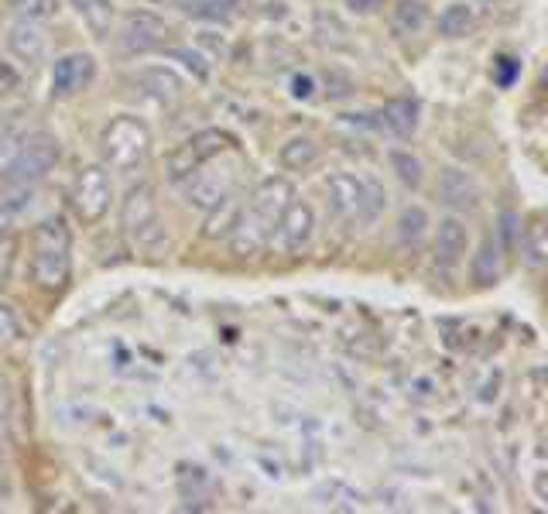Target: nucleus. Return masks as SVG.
I'll return each instance as SVG.
<instances>
[{
    "label": "nucleus",
    "instance_id": "nucleus-1",
    "mask_svg": "<svg viewBox=\"0 0 548 514\" xmlns=\"http://www.w3.org/2000/svg\"><path fill=\"white\" fill-rule=\"evenodd\" d=\"M31 278L45 292H59L72 278V237L62 220H45L35 230L31 247Z\"/></svg>",
    "mask_w": 548,
    "mask_h": 514
},
{
    "label": "nucleus",
    "instance_id": "nucleus-2",
    "mask_svg": "<svg viewBox=\"0 0 548 514\" xmlns=\"http://www.w3.org/2000/svg\"><path fill=\"white\" fill-rule=\"evenodd\" d=\"M100 155L107 172H137L151 155V131L141 117H114L100 134Z\"/></svg>",
    "mask_w": 548,
    "mask_h": 514
},
{
    "label": "nucleus",
    "instance_id": "nucleus-3",
    "mask_svg": "<svg viewBox=\"0 0 548 514\" xmlns=\"http://www.w3.org/2000/svg\"><path fill=\"white\" fill-rule=\"evenodd\" d=\"M120 234H124V240L134 251L144 254L158 251L165 244V220H161L158 196L148 182L134 186L124 196V203H120Z\"/></svg>",
    "mask_w": 548,
    "mask_h": 514
},
{
    "label": "nucleus",
    "instance_id": "nucleus-4",
    "mask_svg": "<svg viewBox=\"0 0 548 514\" xmlns=\"http://www.w3.org/2000/svg\"><path fill=\"white\" fill-rule=\"evenodd\" d=\"M59 138L48 131H31L18 141V151L11 155V162L4 165V179L11 186L31 189L35 182H42L55 165H59Z\"/></svg>",
    "mask_w": 548,
    "mask_h": 514
},
{
    "label": "nucleus",
    "instance_id": "nucleus-5",
    "mask_svg": "<svg viewBox=\"0 0 548 514\" xmlns=\"http://www.w3.org/2000/svg\"><path fill=\"white\" fill-rule=\"evenodd\" d=\"M223 155H227V151H223ZM223 155H213L209 162L199 165L189 179L179 182V186H185V199H189L196 210L209 213L216 203H223L230 192H237V162H227Z\"/></svg>",
    "mask_w": 548,
    "mask_h": 514
},
{
    "label": "nucleus",
    "instance_id": "nucleus-6",
    "mask_svg": "<svg viewBox=\"0 0 548 514\" xmlns=\"http://www.w3.org/2000/svg\"><path fill=\"white\" fill-rule=\"evenodd\" d=\"M110 199H114V182L103 165H86L79 168V175L72 179L69 189V206L72 213L83 223H100L110 210Z\"/></svg>",
    "mask_w": 548,
    "mask_h": 514
},
{
    "label": "nucleus",
    "instance_id": "nucleus-7",
    "mask_svg": "<svg viewBox=\"0 0 548 514\" xmlns=\"http://www.w3.org/2000/svg\"><path fill=\"white\" fill-rule=\"evenodd\" d=\"M120 48L124 55H151V52H165L172 45L175 31L172 24H165V18L151 11H127L124 21H120Z\"/></svg>",
    "mask_w": 548,
    "mask_h": 514
},
{
    "label": "nucleus",
    "instance_id": "nucleus-8",
    "mask_svg": "<svg viewBox=\"0 0 548 514\" xmlns=\"http://www.w3.org/2000/svg\"><path fill=\"white\" fill-rule=\"evenodd\" d=\"M230 144L233 141L223 131H199L196 138L185 141L179 151H172V158H168V179L185 182L199 165L209 162L213 155H223V151H230Z\"/></svg>",
    "mask_w": 548,
    "mask_h": 514
},
{
    "label": "nucleus",
    "instance_id": "nucleus-9",
    "mask_svg": "<svg viewBox=\"0 0 548 514\" xmlns=\"http://www.w3.org/2000/svg\"><path fill=\"white\" fill-rule=\"evenodd\" d=\"M96 83V59L90 52H69L55 59L52 66V96L55 100H72L86 93Z\"/></svg>",
    "mask_w": 548,
    "mask_h": 514
},
{
    "label": "nucleus",
    "instance_id": "nucleus-10",
    "mask_svg": "<svg viewBox=\"0 0 548 514\" xmlns=\"http://www.w3.org/2000/svg\"><path fill=\"white\" fill-rule=\"evenodd\" d=\"M435 196L446 210L453 213H473L480 210V182L473 179L466 168H442L439 172V182H435Z\"/></svg>",
    "mask_w": 548,
    "mask_h": 514
},
{
    "label": "nucleus",
    "instance_id": "nucleus-11",
    "mask_svg": "<svg viewBox=\"0 0 548 514\" xmlns=\"http://www.w3.org/2000/svg\"><path fill=\"white\" fill-rule=\"evenodd\" d=\"M274 237H278L285 254H302L312 244V237H316V213H312V206L302 203V199H292V206L281 213L278 227H274Z\"/></svg>",
    "mask_w": 548,
    "mask_h": 514
},
{
    "label": "nucleus",
    "instance_id": "nucleus-12",
    "mask_svg": "<svg viewBox=\"0 0 548 514\" xmlns=\"http://www.w3.org/2000/svg\"><path fill=\"white\" fill-rule=\"evenodd\" d=\"M292 199H295V189H292V182H288V179H264L261 186L254 189L247 210L261 216L268 227H278L281 213L292 206Z\"/></svg>",
    "mask_w": 548,
    "mask_h": 514
},
{
    "label": "nucleus",
    "instance_id": "nucleus-13",
    "mask_svg": "<svg viewBox=\"0 0 548 514\" xmlns=\"http://www.w3.org/2000/svg\"><path fill=\"white\" fill-rule=\"evenodd\" d=\"M7 48L24 66H42L48 55V35L35 21H14L11 31H7Z\"/></svg>",
    "mask_w": 548,
    "mask_h": 514
},
{
    "label": "nucleus",
    "instance_id": "nucleus-14",
    "mask_svg": "<svg viewBox=\"0 0 548 514\" xmlns=\"http://www.w3.org/2000/svg\"><path fill=\"white\" fill-rule=\"evenodd\" d=\"M470 251V230L459 216H442L435 227V261L442 268H456L459 261Z\"/></svg>",
    "mask_w": 548,
    "mask_h": 514
},
{
    "label": "nucleus",
    "instance_id": "nucleus-15",
    "mask_svg": "<svg viewBox=\"0 0 548 514\" xmlns=\"http://www.w3.org/2000/svg\"><path fill=\"white\" fill-rule=\"evenodd\" d=\"M326 192H329V206L336 210V216L350 223H360V206H364V179L350 172H336L329 175L326 182Z\"/></svg>",
    "mask_w": 548,
    "mask_h": 514
},
{
    "label": "nucleus",
    "instance_id": "nucleus-16",
    "mask_svg": "<svg viewBox=\"0 0 548 514\" xmlns=\"http://www.w3.org/2000/svg\"><path fill=\"white\" fill-rule=\"evenodd\" d=\"M131 83L141 90L144 96H151L155 103H165V107H172V103H179L182 100V93H185V86H182V79L175 76L172 69H158V66H151V69H137L134 76H131Z\"/></svg>",
    "mask_w": 548,
    "mask_h": 514
},
{
    "label": "nucleus",
    "instance_id": "nucleus-17",
    "mask_svg": "<svg viewBox=\"0 0 548 514\" xmlns=\"http://www.w3.org/2000/svg\"><path fill=\"white\" fill-rule=\"evenodd\" d=\"M69 7L79 14V21L86 24V31L96 42H107L114 35V21H117V7L114 0H69Z\"/></svg>",
    "mask_w": 548,
    "mask_h": 514
},
{
    "label": "nucleus",
    "instance_id": "nucleus-18",
    "mask_svg": "<svg viewBox=\"0 0 548 514\" xmlns=\"http://www.w3.org/2000/svg\"><path fill=\"white\" fill-rule=\"evenodd\" d=\"M168 7H175L179 14L192 21H206V24H223L237 14L240 0H168Z\"/></svg>",
    "mask_w": 548,
    "mask_h": 514
},
{
    "label": "nucleus",
    "instance_id": "nucleus-19",
    "mask_svg": "<svg viewBox=\"0 0 548 514\" xmlns=\"http://www.w3.org/2000/svg\"><path fill=\"white\" fill-rule=\"evenodd\" d=\"M319 162V144L309 134H295L278 148V165L285 172H309L312 165Z\"/></svg>",
    "mask_w": 548,
    "mask_h": 514
},
{
    "label": "nucleus",
    "instance_id": "nucleus-20",
    "mask_svg": "<svg viewBox=\"0 0 548 514\" xmlns=\"http://www.w3.org/2000/svg\"><path fill=\"white\" fill-rule=\"evenodd\" d=\"M381 124L388 127L394 138H411L418 131V103L411 96H398L381 110Z\"/></svg>",
    "mask_w": 548,
    "mask_h": 514
},
{
    "label": "nucleus",
    "instance_id": "nucleus-21",
    "mask_svg": "<svg viewBox=\"0 0 548 514\" xmlns=\"http://www.w3.org/2000/svg\"><path fill=\"white\" fill-rule=\"evenodd\" d=\"M429 24V4L425 0H398L391 11V31L394 38H411Z\"/></svg>",
    "mask_w": 548,
    "mask_h": 514
},
{
    "label": "nucleus",
    "instance_id": "nucleus-22",
    "mask_svg": "<svg viewBox=\"0 0 548 514\" xmlns=\"http://www.w3.org/2000/svg\"><path fill=\"white\" fill-rule=\"evenodd\" d=\"M240 213H244V206L237 203V192H230V196L223 199V203H216L213 210H209V220H206V230H203V234H206L209 240L230 237V230L237 227Z\"/></svg>",
    "mask_w": 548,
    "mask_h": 514
},
{
    "label": "nucleus",
    "instance_id": "nucleus-23",
    "mask_svg": "<svg viewBox=\"0 0 548 514\" xmlns=\"http://www.w3.org/2000/svg\"><path fill=\"white\" fill-rule=\"evenodd\" d=\"M497 278H501V244L494 237H487L480 244L477 257H473V281L480 288H490Z\"/></svg>",
    "mask_w": 548,
    "mask_h": 514
},
{
    "label": "nucleus",
    "instance_id": "nucleus-24",
    "mask_svg": "<svg viewBox=\"0 0 548 514\" xmlns=\"http://www.w3.org/2000/svg\"><path fill=\"white\" fill-rule=\"evenodd\" d=\"M425 234H429V213H425L422 206H405L398 216V244L415 251L425 240Z\"/></svg>",
    "mask_w": 548,
    "mask_h": 514
},
{
    "label": "nucleus",
    "instance_id": "nucleus-25",
    "mask_svg": "<svg viewBox=\"0 0 548 514\" xmlns=\"http://www.w3.org/2000/svg\"><path fill=\"white\" fill-rule=\"evenodd\" d=\"M477 24V14H473L470 4H449L446 11L439 14V35L442 38H466Z\"/></svg>",
    "mask_w": 548,
    "mask_h": 514
},
{
    "label": "nucleus",
    "instance_id": "nucleus-26",
    "mask_svg": "<svg viewBox=\"0 0 548 514\" xmlns=\"http://www.w3.org/2000/svg\"><path fill=\"white\" fill-rule=\"evenodd\" d=\"M388 210V189L377 179H364V206H360V223H374Z\"/></svg>",
    "mask_w": 548,
    "mask_h": 514
},
{
    "label": "nucleus",
    "instance_id": "nucleus-27",
    "mask_svg": "<svg viewBox=\"0 0 548 514\" xmlns=\"http://www.w3.org/2000/svg\"><path fill=\"white\" fill-rule=\"evenodd\" d=\"M391 168L398 172L401 186H408V189L422 186V179H425L422 162H418V158L411 155V151H391Z\"/></svg>",
    "mask_w": 548,
    "mask_h": 514
},
{
    "label": "nucleus",
    "instance_id": "nucleus-28",
    "mask_svg": "<svg viewBox=\"0 0 548 514\" xmlns=\"http://www.w3.org/2000/svg\"><path fill=\"white\" fill-rule=\"evenodd\" d=\"M14 14H18V21L45 24L59 14V0H14Z\"/></svg>",
    "mask_w": 548,
    "mask_h": 514
},
{
    "label": "nucleus",
    "instance_id": "nucleus-29",
    "mask_svg": "<svg viewBox=\"0 0 548 514\" xmlns=\"http://www.w3.org/2000/svg\"><path fill=\"white\" fill-rule=\"evenodd\" d=\"M521 257H525L528 268H542V261H545V230H542V223H531L525 234H521Z\"/></svg>",
    "mask_w": 548,
    "mask_h": 514
},
{
    "label": "nucleus",
    "instance_id": "nucleus-30",
    "mask_svg": "<svg viewBox=\"0 0 548 514\" xmlns=\"http://www.w3.org/2000/svg\"><path fill=\"white\" fill-rule=\"evenodd\" d=\"M14 264H18V237H14V234H0V288L11 281Z\"/></svg>",
    "mask_w": 548,
    "mask_h": 514
},
{
    "label": "nucleus",
    "instance_id": "nucleus-31",
    "mask_svg": "<svg viewBox=\"0 0 548 514\" xmlns=\"http://www.w3.org/2000/svg\"><path fill=\"white\" fill-rule=\"evenodd\" d=\"M168 55H172V59H179L185 69L189 72H196V79H206L209 76V62L203 59V55L199 52H192V48H179V45H168L165 48Z\"/></svg>",
    "mask_w": 548,
    "mask_h": 514
},
{
    "label": "nucleus",
    "instance_id": "nucleus-32",
    "mask_svg": "<svg viewBox=\"0 0 548 514\" xmlns=\"http://www.w3.org/2000/svg\"><path fill=\"white\" fill-rule=\"evenodd\" d=\"M518 72H521V62L518 59H511V55H504V59H497L494 62V79L504 86H514V79H518Z\"/></svg>",
    "mask_w": 548,
    "mask_h": 514
},
{
    "label": "nucleus",
    "instance_id": "nucleus-33",
    "mask_svg": "<svg viewBox=\"0 0 548 514\" xmlns=\"http://www.w3.org/2000/svg\"><path fill=\"white\" fill-rule=\"evenodd\" d=\"M11 408H14V384H11V377L0 371V422L11 415Z\"/></svg>",
    "mask_w": 548,
    "mask_h": 514
},
{
    "label": "nucleus",
    "instance_id": "nucleus-34",
    "mask_svg": "<svg viewBox=\"0 0 548 514\" xmlns=\"http://www.w3.org/2000/svg\"><path fill=\"white\" fill-rule=\"evenodd\" d=\"M346 11L350 14H360V18H370V14H377L384 7V0H343Z\"/></svg>",
    "mask_w": 548,
    "mask_h": 514
},
{
    "label": "nucleus",
    "instance_id": "nucleus-35",
    "mask_svg": "<svg viewBox=\"0 0 548 514\" xmlns=\"http://www.w3.org/2000/svg\"><path fill=\"white\" fill-rule=\"evenodd\" d=\"M18 319H14V312L7 309V305H0V340H14L18 336Z\"/></svg>",
    "mask_w": 548,
    "mask_h": 514
},
{
    "label": "nucleus",
    "instance_id": "nucleus-36",
    "mask_svg": "<svg viewBox=\"0 0 548 514\" xmlns=\"http://www.w3.org/2000/svg\"><path fill=\"white\" fill-rule=\"evenodd\" d=\"M292 93L298 96V100H309V96H312V79L309 76H295L292 79Z\"/></svg>",
    "mask_w": 548,
    "mask_h": 514
},
{
    "label": "nucleus",
    "instance_id": "nucleus-37",
    "mask_svg": "<svg viewBox=\"0 0 548 514\" xmlns=\"http://www.w3.org/2000/svg\"><path fill=\"white\" fill-rule=\"evenodd\" d=\"M151 4H161V7H168V0H151Z\"/></svg>",
    "mask_w": 548,
    "mask_h": 514
}]
</instances>
